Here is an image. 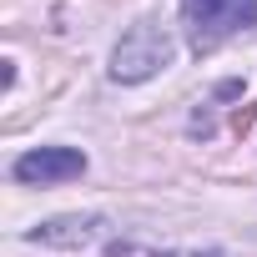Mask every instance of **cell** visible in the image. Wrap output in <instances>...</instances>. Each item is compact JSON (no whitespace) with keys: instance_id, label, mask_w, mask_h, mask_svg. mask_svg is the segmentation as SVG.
I'll list each match as a JSON object with an SVG mask.
<instances>
[{"instance_id":"obj_1","label":"cell","mask_w":257,"mask_h":257,"mask_svg":"<svg viewBox=\"0 0 257 257\" xmlns=\"http://www.w3.org/2000/svg\"><path fill=\"white\" fill-rule=\"evenodd\" d=\"M182 21L192 51H217L237 31L257 26V0H182Z\"/></svg>"},{"instance_id":"obj_2","label":"cell","mask_w":257,"mask_h":257,"mask_svg":"<svg viewBox=\"0 0 257 257\" xmlns=\"http://www.w3.org/2000/svg\"><path fill=\"white\" fill-rule=\"evenodd\" d=\"M172 66V36L157 26V21H137L111 51V76L137 86V81H152L157 71Z\"/></svg>"},{"instance_id":"obj_3","label":"cell","mask_w":257,"mask_h":257,"mask_svg":"<svg viewBox=\"0 0 257 257\" xmlns=\"http://www.w3.org/2000/svg\"><path fill=\"white\" fill-rule=\"evenodd\" d=\"M86 172V152L81 147H36L26 157H16V182L26 187H56Z\"/></svg>"},{"instance_id":"obj_4","label":"cell","mask_w":257,"mask_h":257,"mask_svg":"<svg viewBox=\"0 0 257 257\" xmlns=\"http://www.w3.org/2000/svg\"><path fill=\"white\" fill-rule=\"evenodd\" d=\"M111 227H106V217H96V212H76V217H51V222H41V227H31L26 232V242H36V247H61V252H76V247H91V242H101Z\"/></svg>"},{"instance_id":"obj_5","label":"cell","mask_w":257,"mask_h":257,"mask_svg":"<svg viewBox=\"0 0 257 257\" xmlns=\"http://www.w3.org/2000/svg\"><path fill=\"white\" fill-rule=\"evenodd\" d=\"M106 257H167V252H137V247H111Z\"/></svg>"}]
</instances>
